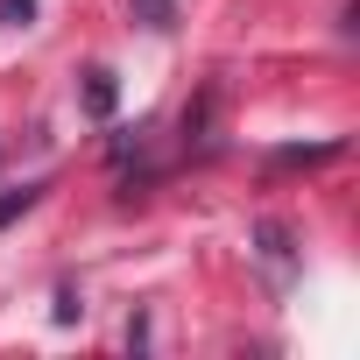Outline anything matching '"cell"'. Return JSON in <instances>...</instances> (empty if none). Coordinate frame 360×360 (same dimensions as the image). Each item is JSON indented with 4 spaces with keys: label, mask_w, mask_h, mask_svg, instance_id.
Here are the masks:
<instances>
[{
    "label": "cell",
    "mask_w": 360,
    "mask_h": 360,
    "mask_svg": "<svg viewBox=\"0 0 360 360\" xmlns=\"http://www.w3.org/2000/svg\"><path fill=\"white\" fill-rule=\"evenodd\" d=\"M36 198H43V184H22V191H8V198H0V226H8V219H22Z\"/></svg>",
    "instance_id": "cell-1"
},
{
    "label": "cell",
    "mask_w": 360,
    "mask_h": 360,
    "mask_svg": "<svg viewBox=\"0 0 360 360\" xmlns=\"http://www.w3.org/2000/svg\"><path fill=\"white\" fill-rule=\"evenodd\" d=\"M134 22L141 29H169V0H134Z\"/></svg>",
    "instance_id": "cell-2"
},
{
    "label": "cell",
    "mask_w": 360,
    "mask_h": 360,
    "mask_svg": "<svg viewBox=\"0 0 360 360\" xmlns=\"http://www.w3.org/2000/svg\"><path fill=\"white\" fill-rule=\"evenodd\" d=\"M85 99H92V113H106V106H113V78H106V71H92V85H85Z\"/></svg>",
    "instance_id": "cell-3"
},
{
    "label": "cell",
    "mask_w": 360,
    "mask_h": 360,
    "mask_svg": "<svg viewBox=\"0 0 360 360\" xmlns=\"http://www.w3.org/2000/svg\"><path fill=\"white\" fill-rule=\"evenodd\" d=\"M36 15V0H0V29H15V22H29Z\"/></svg>",
    "instance_id": "cell-4"
}]
</instances>
